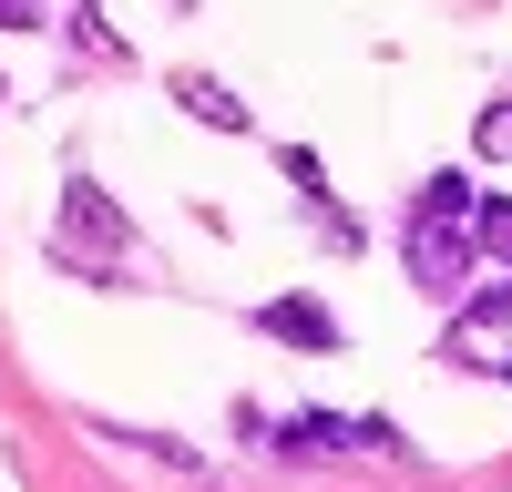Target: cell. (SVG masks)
<instances>
[{"label": "cell", "mask_w": 512, "mask_h": 492, "mask_svg": "<svg viewBox=\"0 0 512 492\" xmlns=\"http://www.w3.org/2000/svg\"><path fill=\"white\" fill-rule=\"evenodd\" d=\"M62 246H93V257H123V246H134V226L113 216V195H103L93 175L62 185Z\"/></svg>", "instance_id": "obj_3"}, {"label": "cell", "mask_w": 512, "mask_h": 492, "mask_svg": "<svg viewBox=\"0 0 512 492\" xmlns=\"http://www.w3.org/2000/svg\"><path fill=\"white\" fill-rule=\"evenodd\" d=\"M256 328H267V339H287V349H338V318L318 308V298H267V308H256Z\"/></svg>", "instance_id": "obj_4"}, {"label": "cell", "mask_w": 512, "mask_h": 492, "mask_svg": "<svg viewBox=\"0 0 512 492\" xmlns=\"http://www.w3.org/2000/svg\"><path fill=\"white\" fill-rule=\"evenodd\" d=\"M287 462H328V451H359V421H338V410H297V421L277 431Z\"/></svg>", "instance_id": "obj_5"}, {"label": "cell", "mask_w": 512, "mask_h": 492, "mask_svg": "<svg viewBox=\"0 0 512 492\" xmlns=\"http://www.w3.org/2000/svg\"><path fill=\"white\" fill-rule=\"evenodd\" d=\"M472 267H482L472 226H451V216H410V277L431 287V298H461V287H472Z\"/></svg>", "instance_id": "obj_1"}, {"label": "cell", "mask_w": 512, "mask_h": 492, "mask_svg": "<svg viewBox=\"0 0 512 492\" xmlns=\"http://www.w3.org/2000/svg\"><path fill=\"white\" fill-rule=\"evenodd\" d=\"M0 31H41V0H0Z\"/></svg>", "instance_id": "obj_9"}, {"label": "cell", "mask_w": 512, "mask_h": 492, "mask_svg": "<svg viewBox=\"0 0 512 492\" xmlns=\"http://www.w3.org/2000/svg\"><path fill=\"white\" fill-rule=\"evenodd\" d=\"M277 164H287V185H297V195H308V205H328V175H318V154H308V144H287Z\"/></svg>", "instance_id": "obj_8"}, {"label": "cell", "mask_w": 512, "mask_h": 492, "mask_svg": "<svg viewBox=\"0 0 512 492\" xmlns=\"http://www.w3.org/2000/svg\"><path fill=\"white\" fill-rule=\"evenodd\" d=\"M472 154L482 164H512V103H482L472 113Z\"/></svg>", "instance_id": "obj_7"}, {"label": "cell", "mask_w": 512, "mask_h": 492, "mask_svg": "<svg viewBox=\"0 0 512 492\" xmlns=\"http://www.w3.org/2000/svg\"><path fill=\"white\" fill-rule=\"evenodd\" d=\"M441 359H451V369H512V287L482 298V308H461V318L441 328Z\"/></svg>", "instance_id": "obj_2"}, {"label": "cell", "mask_w": 512, "mask_h": 492, "mask_svg": "<svg viewBox=\"0 0 512 492\" xmlns=\"http://www.w3.org/2000/svg\"><path fill=\"white\" fill-rule=\"evenodd\" d=\"M175 103H185L195 123H216V134H246V103L226 93L216 72H175Z\"/></svg>", "instance_id": "obj_6"}]
</instances>
